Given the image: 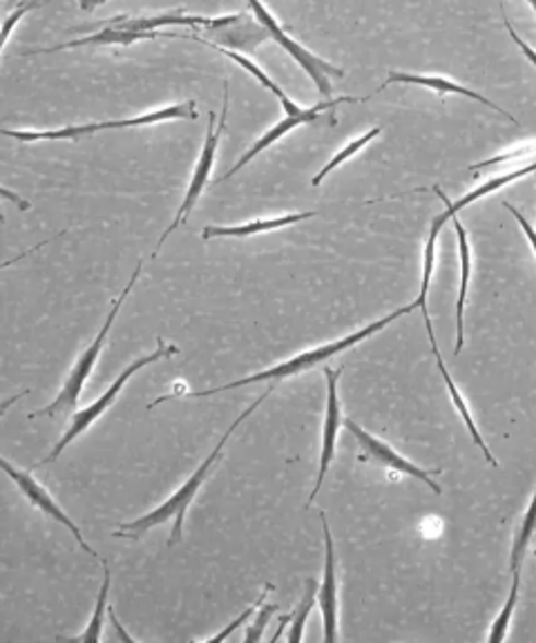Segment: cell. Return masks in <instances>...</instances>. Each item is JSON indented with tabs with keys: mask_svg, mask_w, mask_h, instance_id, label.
<instances>
[{
	"mask_svg": "<svg viewBox=\"0 0 536 643\" xmlns=\"http://www.w3.org/2000/svg\"><path fill=\"white\" fill-rule=\"evenodd\" d=\"M275 389V384L266 391V393H262L260 398L249 407V409H243L241 412V416L228 427V431L222 436V440L217 442V448L211 452V456L198 467V472H194L175 493L172 497L164 503V505H159L157 510H153L151 514H145V516H141V519H136V521H130V523H123L117 532H115V536L117 538H141L145 532L148 529H153V527H157V525H162V523H166V521H175V525H172V534H170V546H175V543H179L181 540V532H183V519H186V510H188V505L192 503V499L198 497V491H200V487L204 485V480H206V476H209V472L219 463V459H222V452H224V448H226V442H228V438L233 436V431L247 420L266 398H269V393Z\"/></svg>",
	"mask_w": 536,
	"mask_h": 643,
	"instance_id": "cell-1",
	"label": "cell"
},
{
	"mask_svg": "<svg viewBox=\"0 0 536 643\" xmlns=\"http://www.w3.org/2000/svg\"><path fill=\"white\" fill-rule=\"evenodd\" d=\"M418 309H420V302L414 300L412 305H407V307H403V309H396L394 313H389L386 318H382V320H378V322H371L369 326H365V329H360V331H356V333H352V335H347V337H343V340L322 344V346H318V349L305 352V354H300V356H296V358H290V360H286V362H282V365H275V367H271V369H266V371H262V373H255V376H249V378H241V380H235V382H228V384H222V386H215V389H209V391L188 393V398H204V395H215V393H222V391H228V389H237V386H243V384H255V382H266V380H275V382H277V380H284V378H290V376H298V373H302V371L313 369L315 365H322L324 360H329V358H333V356H337V354H343V352L352 349L354 344H358V342L371 337L373 333L382 331L384 326H389L392 322H396L398 318H403V315H407V313H414V311H418Z\"/></svg>",
	"mask_w": 536,
	"mask_h": 643,
	"instance_id": "cell-2",
	"label": "cell"
},
{
	"mask_svg": "<svg viewBox=\"0 0 536 643\" xmlns=\"http://www.w3.org/2000/svg\"><path fill=\"white\" fill-rule=\"evenodd\" d=\"M141 269H143V264L139 262L136 269H134V273H132V277H130V282L126 284L123 293H121L119 298L112 302V309H110V313H108V318H106L102 331L96 333V337L90 342L87 349H85V352L81 354V358L76 360V365H74L70 378H68L63 391L59 393V398H57L52 405L43 407L40 412L29 414V418H38V416H68V414H72V412L76 409V405H79V393H81V389H83L87 376L92 373L96 360H99L102 349H104V342H106V337H108V333H110V329H112V324H115V320H117V315H119L121 305L128 300V295H130L132 286L136 284V279H139V275H141Z\"/></svg>",
	"mask_w": 536,
	"mask_h": 643,
	"instance_id": "cell-3",
	"label": "cell"
},
{
	"mask_svg": "<svg viewBox=\"0 0 536 643\" xmlns=\"http://www.w3.org/2000/svg\"><path fill=\"white\" fill-rule=\"evenodd\" d=\"M172 38H190L204 43L209 47H222V49H235V52L253 55L258 47L266 40H271L269 29L251 14H233V16H217L206 19L198 32L186 34H172Z\"/></svg>",
	"mask_w": 536,
	"mask_h": 643,
	"instance_id": "cell-4",
	"label": "cell"
},
{
	"mask_svg": "<svg viewBox=\"0 0 536 643\" xmlns=\"http://www.w3.org/2000/svg\"><path fill=\"white\" fill-rule=\"evenodd\" d=\"M249 8L253 10V16L269 29L271 40L279 43L286 49V55L309 74V79L315 83L320 96L324 98V102H329V98H331V79H343L345 70L324 61L322 57L313 55L311 49H307L302 43L290 38L286 34V29L275 21V16L262 5V0H249Z\"/></svg>",
	"mask_w": 536,
	"mask_h": 643,
	"instance_id": "cell-5",
	"label": "cell"
},
{
	"mask_svg": "<svg viewBox=\"0 0 536 643\" xmlns=\"http://www.w3.org/2000/svg\"><path fill=\"white\" fill-rule=\"evenodd\" d=\"M179 354V349L177 346H172V344H166L164 340H159V344H157V352L155 354H151V356H145V358H139V360H134L115 382H112V386L102 395L99 401H96L94 405H90L87 409H83V412H74L72 414V422H70V429L65 431V436L57 442V448L52 450V454L47 456V459H43L38 465H50V463H55L63 452H65V448L68 444L76 438V436H81L85 429H90V425L94 422V420H99L102 416H104V412H108V407L117 401V395H119V391L126 386V382L139 371V369H143V367H148V365H153V362H157V360H166V358H172V356H177Z\"/></svg>",
	"mask_w": 536,
	"mask_h": 643,
	"instance_id": "cell-6",
	"label": "cell"
},
{
	"mask_svg": "<svg viewBox=\"0 0 536 643\" xmlns=\"http://www.w3.org/2000/svg\"><path fill=\"white\" fill-rule=\"evenodd\" d=\"M226 117H228V83L224 81V104H222V117H219V121L215 123V112H211L209 115V130H206V141H204V147H202V155H200V162H198V168H194V175H192V179H190V186H188V190H186V197H183V202H181V206H179V211H177V215H175V219H172V224L166 228V233L162 235V239H159V243H157V251L153 253V258H157V253L162 251V246H164V241L175 233V228L179 226V224H183L186 222V217H188V213L194 209V204H198V200L202 197V192H204V188L209 186V181H211V172H213V166H215V157H217V145H219V136H222V132H224V128H226Z\"/></svg>",
	"mask_w": 536,
	"mask_h": 643,
	"instance_id": "cell-7",
	"label": "cell"
},
{
	"mask_svg": "<svg viewBox=\"0 0 536 643\" xmlns=\"http://www.w3.org/2000/svg\"><path fill=\"white\" fill-rule=\"evenodd\" d=\"M360 102H365V98H354V96H340V98H329V102H320V104H315L313 108H305L302 112H298V115H286L279 123H275V126H271L251 147L247 153L241 155V159L222 177V179H217V181H226V179H230L233 175H237L243 166H249L251 164V159H255L260 153H264L269 145H273L275 141H279L284 134H288V132H294L296 128H300V126H307V123H315V121H320L322 119V115L326 112V110H335L340 104H360Z\"/></svg>",
	"mask_w": 536,
	"mask_h": 643,
	"instance_id": "cell-8",
	"label": "cell"
},
{
	"mask_svg": "<svg viewBox=\"0 0 536 643\" xmlns=\"http://www.w3.org/2000/svg\"><path fill=\"white\" fill-rule=\"evenodd\" d=\"M345 427H347V429L352 431V436L358 440V444L362 448V452H365L371 461H376L378 465H382V467H386V469H394V472H398V474H407V476H412V478H418L420 483H425V485H427L431 491H436V493H441V491H443L441 485L431 480V476H433V474H441V469H431V472H427V469L414 465L412 461H407L405 456H401L394 448H389L386 442H382L380 438H376V436H371L369 431H365V429H362L356 420H352V418L345 420Z\"/></svg>",
	"mask_w": 536,
	"mask_h": 643,
	"instance_id": "cell-9",
	"label": "cell"
},
{
	"mask_svg": "<svg viewBox=\"0 0 536 643\" xmlns=\"http://www.w3.org/2000/svg\"><path fill=\"white\" fill-rule=\"evenodd\" d=\"M0 467H3V472H5V474L19 485V489L25 493L27 501H29L34 508H38L43 514H47L50 519H55L57 523L65 525V527L72 532L74 540L81 546V550L87 552V555H92V557H96V552H94V550L87 546V543H85V538H83L81 529L76 527V523H74L72 519H68V514L57 505V501L50 497V493H47V491L34 480L32 474H27V472H23V469H16L10 461H0Z\"/></svg>",
	"mask_w": 536,
	"mask_h": 643,
	"instance_id": "cell-10",
	"label": "cell"
},
{
	"mask_svg": "<svg viewBox=\"0 0 536 643\" xmlns=\"http://www.w3.org/2000/svg\"><path fill=\"white\" fill-rule=\"evenodd\" d=\"M322 529H324V579L318 587V602L324 621V641H337V581H335V555H333V538L326 523V514H320Z\"/></svg>",
	"mask_w": 536,
	"mask_h": 643,
	"instance_id": "cell-11",
	"label": "cell"
},
{
	"mask_svg": "<svg viewBox=\"0 0 536 643\" xmlns=\"http://www.w3.org/2000/svg\"><path fill=\"white\" fill-rule=\"evenodd\" d=\"M326 384H329V398H326V418H324V431H322V456H320V472L315 487L311 491V497L307 501V508L313 505L318 491L322 489V480L329 472L331 461L335 459V440L340 431V422H343V414H340V401H337V371L335 369H324Z\"/></svg>",
	"mask_w": 536,
	"mask_h": 643,
	"instance_id": "cell-12",
	"label": "cell"
},
{
	"mask_svg": "<svg viewBox=\"0 0 536 643\" xmlns=\"http://www.w3.org/2000/svg\"><path fill=\"white\" fill-rule=\"evenodd\" d=\"M394 83L422 85V87L436 90L438 94H461V96L474 98V102H478V104H483V106H487V108H492L495 112H499L501 117H505L508 121H512L514 126H519L516 117L508 115L503 108H499L497 104H492L490 98H485L483 94H478V92H474V90H467L465 85H458V83H454V81H450V79H445V76H422V74H409V72H392V74H389V79L380 85V90H386L389 85H394ZM380 90H378V92H380Z\"/></svg>",
	"mask_w": 536,
	"mask_h": 643,
	"instance_id": "cell-13",
	"label": "cell"
},
{
	"mask_svg": "<svg viewBox=\"0 0 536 643\" xmlns=\"http://www.w3.org/2000/svg\"><path fill=\"white\" fill-rule=\"evenodd\" d=\"M159 32H130V29H119L115 25H106V29H102L99 34H92V36H83L57 47H40L34 49V52H25V57L29 55H55V52H63V49H72V47H108V45H132L136 40H151L157 38Z\"/></svg>",
	"mask_w": 536,
	"mask_h": 643,
	"instance_id": "cell-14",
	"label": "cell"
},
{
	"mask_svg": "<svg viewBox=\"0 0 536 643\" xmlns=\"http://www.w3.org/2000/svg\"><path fill=\"white\" fill-rule=\"evenodd\" d=\"M529 172H536V162H532V164H527V166H523V168H519V170H512V172L499 175V177H495V179H487L485 183H480L478 188H474L472 192H467V194L463 197V200H458V202H450V197H448L441 188H438V186L433 188V192H436L438 197H441V202L445 204V213H448V217L454 219V217L458 215V211H463L465 206L478 202L480 197L490 194V192H495V190H499V188H503V186L512 183L514 179H521V177H525V175H529Z\"/></svg>",
	"mask_w": 536,
	"mask_h": 643,
	"instance_id": "cell-15",
	"label": "cell"
},
{
	"mask_svg": "<svg viewBox=\"0 0 536 643\" xmlns=\"http://www.w3.org/2000/svg\"><path fill=\"white\" fill-rule=\"evenodd\" d=\"M315 217V213H296V215H282V217H271V219H255L249 224H241V226H206L202 237L204 239H213V237H251L258 233H269V230H277L284 226H294L298 222L311 219Z\"/></svg>",
	"mask_w": 536,
	"mask_h": 643,
	"instance_id": "cell-16",
	"label": "cell"
},
{
	"mask_svg": "<svg viewBox=\"0 0 536 643\" xmlns=\"http://www.w3.org/2000/svg\"><path fill=\"white\" fill-rule=\"evenodd\" d=\"M454 228L458 235V255H461V288H458V302H456V346H454V356H458L463 352V344H465L463 313H465V298H467L469 277H472V251H469L467 233L456 217H454Z\"/></svg>",
	"mask_w": 536,
	"mask_h": 643,
	"instance_id": "cell-17",
	"label": "cell"
},
{
	"mask_svg": "<svg viewBox=\"0 0 536 643\" xmlns=\"http://www.w3.org/2000/svg\"><path fill=\"white\" fill-rule=\"evenodd\" d=\"M172 119H198V104L194 102H183L177 106H168L148 115H139L132 119H119V121H104L99 123V130H119V128H134V126H153L162 121H172Z\"/></svg>",
	"mask_w": 536,
	"mask_h": 643,
	"instance_id": "cell-18",
	"label": "cell"
},
{
	"mask_svg": "<svg viewBox=\"0 0 536 643\" xmlns=\"http://www.w3.org/2000/svg\"><path fill=\"white\" fill-rule=\"evenodd\" d=\"M433 358H436V365H438V371H441V376H443V380H445V384H448V391H450V398H452V403H454V407L458 409V414H461V418L465 420V427H467V431H469V436H472V440L476 442V448H480L483 450V454H485V459H487V463H490L492 467H499V463H497V459L490 454V450H487V444H485V440H483V436L478 433V429H476V422H474V418H472V414H469V407H467V403H465V398L461 395V391H458V386H456V382L452 380V376H450V371H448V367H445V362H443V356H441V352H436L433 354Z\"/></svg>",
	"mask_w": 536,
	"mask_h": 643,
	"instance_id": "cell-19",
	"label": "cell"
},
{
	"mask_svg": "<svg viewBox=\"0 0 536 643\" xmlns=\"http://www.w3.org/2000/svg\"><path fill=\"white\" fill-rule=\"evenodd\" d=\"M99 130V123H85V126H65L59 130H3L5 136H12L21 143H32V141H81L83 136H92Z\"/></svg>",
	"mask_w": 536,
	"mask_h": 643,
	"instance_id": "cell-20",
	"label": "cell"
},
{
	"mask_svg": "<svg viewBox=\"0 0 536 643\" xmlns=\"http://www.w3.org/2000/svg\"><path fill=\"white\" fill-rule=\"evenodd\" d=\"M213 49H217L219 55H224L226 59H230V61H235L237 66H241L243 70H247L251 76H255L258 79V83L260 85H264V87H269L271 92H273V96L277 98V102L284 106V112L286 115H298V112H302L305 108H300L296 102H290L288 98V94L266 74V72H262V68L260 66H255L251 59H247V57H241V55H237L235 49H222V47H213Z\"/></svg>",
	"mask_w": 536,
	"mask_h": 643,
	"instance_id": "cell-21",
	"label": "cell"
},
{
	"mask_svg": "<svg viewBox=\"0 0 536 643\" xmlns=\"http://www.w3.org/2000/svg\"><path fill=\"white\" fill-rule=\"evenodd\" d=\"M536 532V489H534V497L523 514V521L516 529V536H514V546H512V555H510V572L512 576L521 574V568H523V561H525V552L529 548V540Z\"/></svg>",
	"mask_w": 536,
	"mask_h": 643,
	"instance_id": "cell-22",
	"label": "cell"
},
{
	"mask_svg": "<svg viewBox=\"0 0 536 643\" xmlns=\"http://www.w3.org/2000/svg\"><path fill=\"white\" fill-rule=\"evenodd\" d=\"M448 213L443 215H436L431 219L429 226V237L425 243V255H422V279H420V293H418V302H420V311L427 309V293H429V282H431V273H433V264H436V243H438V235H441L443 226L448 224Z\"/></svg>",
	"mask_w": 536,
	"mask_h": 643,
	"instance_id": "cell-23",
	"label": "cell"
},
{
	"mask_svg": "<svg viewBox=\"0 0 536 643\" xmlns=\"http://www.w3.org/2000/svg\"><path fill=\"white\" fill-rule=\"evenodd\" d=\"M110 581H112V574H110V570H108V563H104V585H102V590H99V597H96V608H94V615H92V619H90V626L85 628L83 634L72 636L70 641L90 643V641H102V639H104V615H106V608H108Z\"/></svg>",
	"mask_w": 536,
	"mask_h": 643,
	"instance_id": "cell-24",
	"label": "cell"
},
{
	"mask_svg": "<svg viewBox=\"0 0 536 643\" xmlns=\"http://www.w3.org/2000/svg\"><path fill=\"white\" fill-rule=\"evenodd\" d=\"M519 590H521V574L512 576V585H510V595L501 608V615L495 619L492 623V630H490V636H487V641L490 643H499L508 636V628H510V621H512V615H514V608H516V602H519Z\"/></svg>",
	"mask_w": 536,
	"mask_h": 643,
	"instance_id": "cell-25",
	"label": "cell"
},
{
	"mask_svg": "<svg viewBox=\"0 0 536 643\" xmlns=\"http://www.w3.org/2000/svg\"><path fill=\"white\" fill-rule=\"evenodd\" d=\"M318 587H320V585H318L313 579H309V581H307L305 597H302V602H300L298 610L294 612V626H290V632H288V636H286L290 643H300V641H302L305 623H307V619H309V615H311V608L315 606Z\"/></svg>",
	"mask_w": 536,
	"mask_h": 643,
	"instance_id": "cell-26",
	"label": "cell"
},
{
	"mask_svg": "<svg viewBox=\"0 0 536 643\" xmlns=\"http://www.w3.org/2000/svg\"><path fill=\"white\" fill-rule=\"evenodd\" d=\"M380 132H382L380 128H371L367 134H362L360 139L352 141V143L345 147V151H340V153H337V155H335V157H333V159H331V162H329V164H326V166H324V168H322V170H320V172L313 177V186H320V183H322V179H324L329 172H333V170H335L340 164H345V162H347V159H352L356 153H360L362 147H365L369 141H373V139H376Z\"/></svg>",
	"mask_w": 536,
	"mask_h": 643,
	"instance_id": "cell-27",
	"label": "cell"
},
{
	"mask_svg": "<svg viewBox=\"0 0 536 643\" xmlns=\"http://www.w3.org/2000/svg\"><path fill=\"white\" fill-rule=\"evenodd\" d=\"M536 155V141L534 143H527V145H521V147H514V151L510 153H503L499 157H492L487 162H480V164H474L469 166V170H485V168H492V166H499V164H512V162H525L527 157Z\"/></svg>",
	"mask_w": 536,
	"mask_h": 643,
	"instance_id": "cell-28",
	"label": "cell"
},
{
	"mask_svg": "<svg viewBox=\"0 0 536 643\" xmlns=\"http://www.w3.org/2000/svg\"><path fill=\"white\" fill-rule=\"evenodd\" d=\"M271 590H273V585L269 583V585L264 587V592H262V595L258 597L255 606H251V608H247V610H243V612H241V615H239V617H237L235 621H230V626H226V628H224V630H222L219 634H215V636H209L206 641H209V643H213V641H224V639H228V636H230V632H235L237 628H241L243 623H247V621H249V619H251V617L255 615V610H258V608H260V606L264 604V599H266V595H269V592H271Z\"/></svg>",
	"mask_w": 536,
	"mask_h": 643,
	"instance_id": "cell-29",
	"label": "cell"
},
{
	"mask_svg": "<svg viewBox=\"0 0 536 643\" xmlns=\"http://www.w3.org/2000/svg\"><path fill=\"white\" fill-rule=\"evenodd\" d=\"M45 3V0H27L25 5H21L19 10H14V12H10V14H5V23H3V38H0V47H8V40H10V36H12V29H14V25L27 14V12H32V10H36V8H40Z\"/></svg>",
	"mask_w": 536,
	"mask_h": 643,
	"instance_id": "cell-30",
	"label": "cell"
},
{
	"mask_svg": "<svg viewBox=\"0 0 536 643\" xmlns=\"http://www.w3.org/2000/svg\"><path fill=\"white\" fill-rule=\"evenodd\" d=\"M275 612H277V606H264V604H262V610H260L255 623L249 626L247 636H243V641H247V643H258V641L264 636V628H266L269 619H271Z\"/></svg>",
	"mask_w": 536,
	"mask_h": 643,
	"instance_id": "cell-31",
	"label": "cell"
},
{
	"mask_svg": "<svg viewBox=\"0 0 536 643\" xmlns=\"http://www.w3.org/2000/svg\"><path fill=\"white\" fill-rule=\"evenodd\" d=\"M501 19H503V23H505V27H508V32H510V36H512V40L523 49V55L527 57V61L532 63V66H536V49H532L516 32H514V27H512V23H510V19H508V14H505V10L501 8Z\"/></svg>",
	"mask_w": 536,
	"mask_h": 643,
	"instance_id": "cell-32",
	"label": "cell"
},
{
	"mask_svg": "<svg viewBox=\"0 0 536 643\" xmlns=\"http://www.w3.org/2000/svg\"><path fill=\"white\" fill-rule=\"evenodd\" d=\"M503 206L514 215V219L519 222V226L523 228V233H525V237H527V241L532 243V249H534V255H536V230L532 228V224L525 219V215L521 213V211H516L512 204H508V202H503Z\"/></svg>",
	"mask_w": 536,
	"mask_h": 643,
	"instance_id": "cell-33",
	"label": "cell"
},
{
	"mask_svg": "<svg viewBox=\"0 0 536 643\" xmlns=\"http://www.w3.org/2000/svg\"><path fill=\"white\" fill-rule=\"evenodd\" d=\"M108 617H110V623H112V628L117 630V634H119V639L121 641H128V643H134V639L123 630V626L119 623V619H117V615H115V610L108 606Z\"/></svg>",
	"mask_w": 536,
	"mask_h": 643,
	"instance_id": "cell-34",
	"label": "cell"
},
{
	"mask_svg": "<svg viewBox=\"0 0 536 643\" xmlns=\"http://www.w3.org/2000/svg\"><path fill=\"white\" fill-rule=\"evenodd\" d=\"M106 3H108V0H79V5H81L83 12H92V10L102 8V5H106Z\"/></svg>",
	"mask_w": 536,
	"mask_h": 643,
	"instance_id": "cell-35",
	"label": "cell"
},
{
	"mask_svg": "<svg viewBox=\"0 0 536 643\" xmlns=\"http://www.w3.org/2000/svg\"><path fill=\"white\" fill-rule=\"evenodd\" d=\"M27 0H5V14H10V12H14V10H19L21 5H25Z\"/></svg>",
	"mask_w": 536,
	"mask_h": 643,
	"instance_id": "cell-36",
	"label": "cell"
},
{
	"mask_svg": "<svg viewBox=\"0 0 536 643\" xmlns=\"http://www.w3.org/2000/svg\"><path fill=\"white\" fill-rule=\"evenodd\" d=\"M3 194H5V197H10V200H12V202H16V204H19L23 211H27V209H29V204H27V202H21L19 197H16V194H12L10 190H3Z\"/></svg>",
	"mask_w": 536,
	"mask_h": 643,
	"instance_id": "cell-37",
	"label": "cell"
},
{
	"mask_svg": "<svg viewBox=\"0 0 536 643\" xmlns=\"http://www.w3.org/2000/svg\"><path fill=\"white\" fill-rule=\"evenodd\" d=\"M527 3H529V8H532L534 14H536V0H527Z\"/></svg>",
	"mask_w": 536,
	"mask_h": 643,
	"instance_id": "cell-38",
	"label": "cell"
},
{
	"mask_svg": "<svg viewBox=\"0 0 536 643\" xmlns=\"http://www.w3.org/2000/svg\"><path fill=\"white\" fill-rule=\"evenodd\" d=\"M534 555H536V552H534Z\"/></svg>",
	"mask_w": 536,
	"mask_h": 643,
	"instance_id": "cell-39",
	"label": "cell"
}]
</instances>
